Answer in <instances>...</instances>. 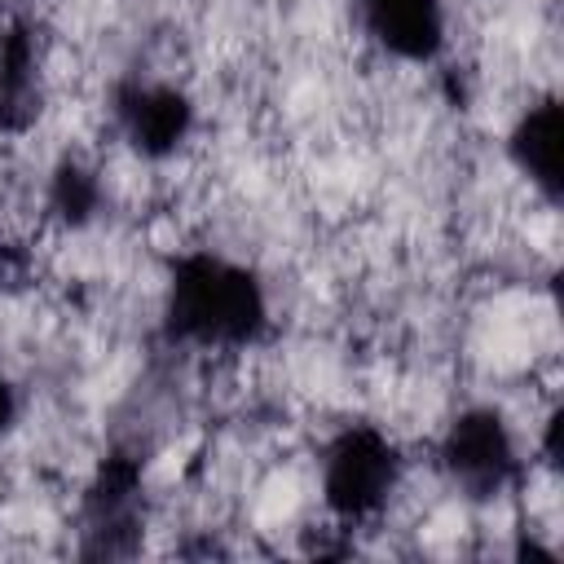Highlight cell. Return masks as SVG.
<instances>
[{"mask_svg":"<svg viewBox=\"0 0 564 564\" xmlns=\"http://www.w3.org/2000/svg\"><path fill=\"white\" fill-rule=\"evenodd\" d=\"M163 330L194 352H247L269 330V291L251 264L189 247L167 264Z\"/></svg>","mask_w":564,"mask_h":564,"instance_id":"obj_1","label":"cell"},{"mask_svg":"<svg viewBox=\"0 0 564 564\" xmlns=\"http://www.w3.org/2000/svg\"><path fill=\"white\" fill-rule=\"evenodd\" d=\"M405 485V454L379 423H344L317 454V498L339 529L379 520Z\"/></svg>","mask_w":564,"mask_h":564,"instance_id":"obj_2","label":"cell"},{"mask_svg":"<svg viewBox=\"0 0 564 564\" xmlns=\"http://www.w3.org/2000/svg\"><path fill=\"white\" fill-rule=\"evenodd\" d=\"M436 471L467 502H494L511 494L524 471V458L507 414L494 405L458 410L436 441Z\"/></svg>","mask_w":564,"mask_h":564,"instance_id":"obj_3","label":"cell"},{"mask_svg":"<svg viewBox=\"0 0 564 564\" xmlns=\"http://www.w3.org/2000/svg\"><path fill=\"white\" fill-rule=\"evenodd\" d=\"M110 119H115L119 141L137 159L167 163L189 145V137L198 128V106L181 84L137 75L110 93Z\"/></svg>","mask_w":564,"mask_h":564,"instance_id":"obj_4","label":"cell"},{"mask_svg":"<svg viewBox=\"0 0 564 564\" xmlns=\"http://www.w3.org/2000/svg\"><path fill=\"white\" fill-rule=\"evenodd\" d=\"M361 35L392 62L432 66L449 44L445 0H352Z\"/></svg>","mask_w":564,"mask_h":564,"instance_id":"obj_5","label":"cell"},{"mask_svg":"<svg viewBox=\"0 0 564 564\" xmlns=\"http://www.w3.org/2000/svg\"><path fill=\"white\" fill-rule=\"evenodd\" d=\"M502 154L507 163L516 167V176L529 185L533 198H542L546 207L560 203V189H564V110H560V97L555 93H538L529 97L507 137H502Z\"/></svg>","mask_w":564,"mask_h":564,"instance_id":"obj_6","label":"cell"},{"mask_svg":"<svg viewBox=\"0 0 564 564\" xmlns=\"http://www.w3.org/2000/svg\"><path fill=\"white\" fill-rule=\"evenodd\" d=\"M48 97L44 48L35 26L13 18L0 26V132H26Z\"/></svg>","mask_w":564,"mask_h":564,"instance_id":"obj_7","label":"cell"},{"mask_svg":"<svg viewBox=\"0 0 564 564\" xmlns=\"http://www.w3.org/2000/svg\"><path fill=\"white\" fill-rule=\"evenodd\" d=\"M44 203H48V216H53L57 225H66V229L93 225L97 212H101V172H97L93 163L66 154V159L48 172V194H44Z\"/></svg>","mask_w":564,"mask_h":564,"instance_id":"obj_8","label":"cell"},{"mask_svg":"<svg viewBox=\"0 0 564 564\" xmlns=\"http://www.w3.org/2000/svg\"><path fill=\"white\" fill-rule=\"evenodd\" d=\"M13 414H18V392H13V383H9V375L0 370V432L13 423Z\"/></svg>","mask_w":564,"mask_h":564,"instance_id":"obj_9","label":"cell"}]
</instances>
